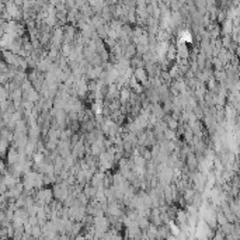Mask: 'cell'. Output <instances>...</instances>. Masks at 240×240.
Returning <instances> with one entry per match:
<instances>
[{
  "mask_svg": "<svg viewBox=\"0 0 240 240\" xmlns=\"http://www.w3.org/2000/svg\"><path fill=\"white\" fill-rule=\"evenodd\" d=\"M119 96H121L122 101H128V100H129V96H131V90L129 89H122L121 93H119Z\"/></svg>",
  "mask_w": 240,
  "mask_h": 240,
  "instance_id": "6da1fadb",
  "label": "cell"
},
{
  "mask_svg": "<svg viewBox=\"0 0 240 240\" xmlns=\"http://www.w3.org/2000/svg\"><path fill=\"white\" fill-rule=\"evenodd\" d=\"M73 240H87V237L83 236V234H77V236H74Z\"/></svg>",
  "mask_w": 240,
  "mask_h": 240,
  "instance_id": "7a4b0ae2",
  "label": "cell"
}]
</instances>
